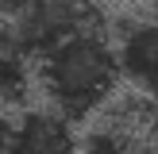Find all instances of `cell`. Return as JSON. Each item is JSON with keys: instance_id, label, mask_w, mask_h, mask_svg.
<instances>
[{"instance_id": "1", "label": "cell", "mask_w": 158, "mask_h": 154, "mask_svg": "<svg viewBox=\"0 0 158 154\" xmlns=\"http://www.w3.org/2000/svg\"><path fill=\"white\" fill-rule=\"evenodd\" d=\"M35 77L54 112H62L66 120H85L116 92V81L123 73L116 46L100 31H81L39 58Z\"/></svg>"}, {"instance_id": "2", "label": "cell", "mask_w": 158, "mask_h": 154, "mask_svg": "<svg viewBox=\"0 0 158 154\" xmlns=\"http://www.w3.org/2000/svg\"><path fill=\"white\" fill-rule=\"evenodd\" d=\"M100 12L73 0H27L0 4V50L19 54L23 62L46 58L54 46L81 31H100Z\"/></svg>"}, {"instance_id": "3", "label": "cell", "mask_w": 158, "mask_h": 154, "mask_svg": "<svg viewBox=\"0 0 158 154\" xmlns=\"http://www.w3.org/2000/svg\"><path fill=\"white\" fill-rule=\"evenodd\" d=\"M0 154H81L73 127L54 108H23L0 120Z\"/></svg>"}, {"instance_id": "4", "label": "cell", "mask_w": 158, "mask_h": 154, "mask_svg": "<svg viewBox=\"0 0 158 154\" xmlns=\"http://www.w3.org/2000/svg\"><path fill=\"white\" fill-rule=\"evenodd\" d=\"M116 54H120V73L139 92L158 100V15L123 23Z\"/></svg>"}, {"instance_id": "5", "label": "cell", "mask_w": 158, "mask_h": 154, "mask_svg": "<svg viewBox=\"0 0 158 154\" xmlns=\"http://www.w3.org/2000/svg\"><path fill=\"white\" fill-rule=\"evenodd\" d=\"M27 85H31L27 62H23L19 54L0 50V108L19 104V100H23V92H27Z\"/></svg>"}, {"instance_id": "6", "label": "cell", "mask_w": 158, "mask_h": 154, "mask_svg": "<svg viewBox=\"0 0 158 154\" xmlns=\"http://www.w3.org/2000/svg\"><path fill=\"white\" fill-rule=\"evenodd\" d=\"M81 154H131V135H127V127L100 123L81 139Z\"/></svg>"}, {"instance_id": "7", "label": "cell", "mask_w": 158, "mask_h": 154, "mask_svg": "<svg viewBox=\"0 0 158 154\" xmlns=\"http://www.w3.org/2000/svg\"><path fill=\"white\" fill-rule=\"evenodd\" d=\"M151 120H154V127H151V131H158V100L151 104Z\"/></svg>"}, {"instance_id": "8", "label": "cell", "mask_w": 158, "mask_h": 154, "mask_svg": "<svg viewBox=\"0 0 158 154\" xmlns=\"http://www.w3.org/2000/svg\"><path fill=\"white\" fill-rule=\"evenodd\" d=\"M151 15H158V4H151Z\"/></svg>"}]
</instances>
